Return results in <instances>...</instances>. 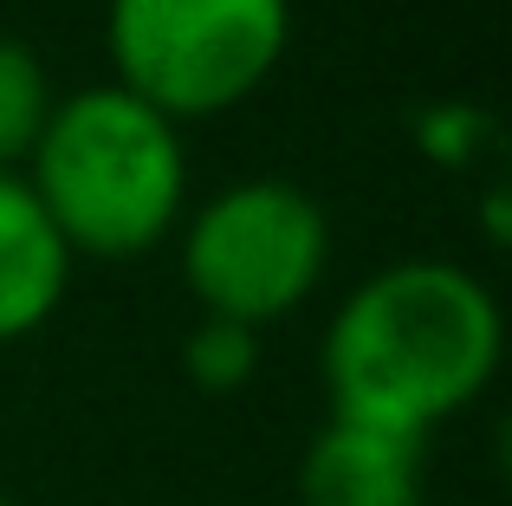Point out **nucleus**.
Segmentation results:
<instances>
[{"mask_svg": "<svg viewBox=\"0 0 512 506\" xmlns=\"http://www.w3.org/2000/svg\"><path fill=\"white\" fill-rule=\"evenodd\" d=\"M506 357V318L480 273L461 260H389L331 312L318 370L338 422L428 442L474 409Z\"/></svg>", "mask_w": 512, "mask_h": 506, "instance_id": "1", "label": "nucleus"}, {"mask_svg": "<svg viewBox=\"0 0 512 506\" xmlns=\"http://www.w3.org/2000/svg\"><path fill=\"white\" fill-rule=\"evenodd\" d=\"M20 176L72 260H137L163 247L188 215L182 124H169L117 78L78 85L52 104Z\"/></svg>", "mask_w": 512, "mask_h": 506, "instance_id": "2", "label": "nucleus"}, {"mask_svg": "<svg viewBox=\"0 0 512 506\" xmlns=\"http://www.w3.org/2000/svg\"><path fill=\"white\" fill-rule=\"evenodd\" d=\"M292 46V0H104L111 78L169 124L247 104Z\"/></svg>", "mask_w": 512, "mask_h": 506, "instance_id": "3", "label": "nucleus"}, {"mask_svg": "<svg viewBox=\"0 0 512 506\" xmlns=\"http://www.w3.org/2000/svg\"><path fill=\"white\" fill-rule=\"evenodd\" d=\"M182 286L208 318L234 325H273L299 312L331 266V221L318 195L279 176H247L214 189L201 208H188L175 228Z\"/></svg>", "mask_w": 512, "mask_h": 506, "instance_id": "4", "label": "nucleus"}, {"mask_svg": "<svg viewBox=\"0 0 512 506\" xmlns=\"http://www.w3.org/2000/svg\"><path fill=\"white\" fill-rule=\"evenodd\" d=\"M299 506H428V442L325 416L299 461Z\"/></svg>", "mask_w": 512, "mask_h": 506, "instance_id": "5", "label": "nucleus"}, {"mask_svg": "<svg viewBox=\"0 0 512 506\" xmlns=\"http://www.w3.org/2000/svg\"><path fill=\"white\" fill-rule=\"evenodd\" d=\"M65 286H72V247L59 241L20 169H0V344L52 325Z\"/></svg>", "mask_w": 512, "mask_h": 506, "instance_id": "6", "label": "nucleus"}, {"mask_svg": "<svg viewBox=\"0 0 512 506\" xmlns=\"http://www.w3.org/2000/svg\"><path fill=\"white\" fill-rule=\"evenodd\" d=\"M52 104H59V91H52L46 59L26 39L0 33V169H26Z\"/></svg>", "mask_w": 512, "mask_h": 506, "instance_id": "7", "label": "nucleus"}, {"mask_svg": "<svg viewBox=\"0 0 512 506\" xmlns=\"http://www.w3.org/2000/svg\"><path fill=\"white\" fill-rule=\"evenodd\" d=\"M182 377L201 396H234L260 377V331L234 325V318H208L201 312L182 338Z\"/></svg>", "mask_w": 512, "mask_h": 506, "instance_id": "8", "label": "nucleus"}, {"mask_svg": "<svg viewBox=\"0 0 512 506\" xmlns=\"http://www.w3.org/2000/svg\"><path fill=\"white\" fill-rule=\"evenodd\" d=\"M409 137L435 169H474L493 150V111L474 98H428L415 104Z\"/></svg>", "mask_w": 512, "mask_h": 506, "instance_id": "9", "label": "nucleus"}, {"mask_svg": "<svg viewBox=\"0 0 512 506\" xmlns=\"http://www.w3.org/2000/svg\"><path fill=\"white\" fill-rule=\"evenodd\" d=\"M480 221H487V241L500 247V241H506V189H500V182H493L487 202H480Z\"/></svg>", "mask_w": 512, "mask_h": 506, "instance_id": "10", "label": "nucleus"}, {"mask_svg": "<svg viewBox=\"0 0 512 506\" xmlns=\"http://www.w3.org/2000/svg\"><path fill=\"white\" fill-rule=\"evenodd\" d=\"M0 506H13V500H7V494H0Z\"/></svg>", "mask_w": 512, "mask_h": 506, "instance_id": "11", "label": "nucleus"}]
</instances>
